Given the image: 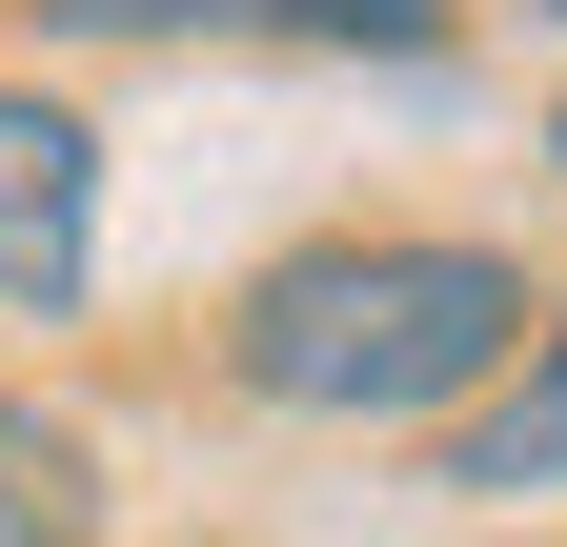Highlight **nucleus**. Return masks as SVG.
Returning a JSON list of instances; mask_svg holds the SVG:
<instances>
[{"label": "nucleus", "instance_id": "2", "mask_svg": "<svg viewBox=\"0 0 567 547\" xmlns=\"http://www.w3.org/2000/svg\"><path fill=\"white\" fill-rule=\"evenodd\" d=\"M102 285V122L61 82H0V324H82Z\"/></svg>", "mask_w": 567, "mask_h": 547}, {"label": "nucleus", "instance_id": "6", "mask_svg": "<svg viewBox=\"0 0 567 547\" xmlns=\"http://www.w3.org/2000/svg\"><path fill=\"white\" fill-rule=\"evenodd\" d=\"M547 163H567V102H547Z\"/></svg>", "mask_w": 567, "mask_h": 547}, {"label": "nucleus", "instance_id": "4", "mask_svg": "<svg viewBox=\"0 0 567 547\" xmlns=\"http://www.w3.org/2000/svg\"><path fill=\"white\" fill-rule=\"evenodd\" d=\"M446 487H567V305L527 324V365L446 426Z\"/></svg>", "mask_w": 567, "mask_h": 547}, {"label": "nucleus", "instance_id": "3", "mask_svg": "<svg viewBox=\"0 0 567 547\" xmlns=\"http://www.w3.org/2000/svg\"><path fill=\"white\" fill-rule=\"evenodd\" d=\"M61 41H324V61H446V0H41Z\"/></svg>", "mask_w": 567, "mask_h": 547}, {"label": "nucleus", "instance_id": "7", "mask_svg": "<svg viewBox=\"0 0 567 547\" xmlns=\"http://www.w3.org/2000/svg\"><path fill=\"white\" fill-rule=\"evenodd\" d=\"M547 21H567V0H547Z\"/></svg>", "mask_w": 567, "mask_h": 547}, {"label": "nucleus", "instance_id": "1", "mask_svg": "<svg viewBox=\"0 0 567 547\" xmlns=\"http://www.w3.org/2000/svg\"><path fill=\"white\" fill-rule=\"evenodd\" d=\"M527 264L507 244H446V224H385V244H284L264 285L224 305V385L284 405V426H446L527 365Z\"/></svg>", "mask_w": 567, "mask_h": 547}, {"label": "nucleus", "instance_id": "5", "mask_svg": "<svg viewBox=\"0 0 567 547\" xmlns=\"http://www.w3.org/2000/svg\"><path fill=\"white\" fill-rule=\"evenodd\" d=\"M0 547H102V446L0 385Z\"/></svg>", "mask_w": 567, "mask_h": 547}]
</instances>
